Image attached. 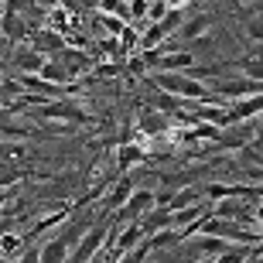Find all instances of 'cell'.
<instances>
[{
    "label": "cell",
    "instance_id": "d6a6232c",
    "mask_svg": "<svg viewBox=\"0 0 263 263\" xmlns=\"http://www.w3.org/2000/svg\"><path fill=\"white\" fill-rule=\"evenodd\" d=\"M0 263H4V260H0Z\"/></svg>",
    "mask_w": 263,
    "mask_h": 263
},
{
    "label": "cell",
    "instance_id": "3957f363",
    "mask_svg": "<svg viewBox=\"0 0 263 263\" xmlns=\"http://www.w3.org/2000/svg\"><path fill=\"white\" fill-rule=\"evenodd\" d=\"M38 120H59L65 127H82V123H92V113H86L79 99H55V103L38 106Z\"/></svg>",
    "mask_w": 263,
    "mask_h": 263
},
{
    "label": "cell",
    "instance_id": "44dd1931",
    "mask_svg": "<svg viewBox=\"0 0 263 263\" xmlns=\"http://www.w3.org/2000/svg\"><path fill=\"white\" fill-rule=\"evenodd\" d=\"M154 106H157V113H178V117H181V106H185V103H181V99L178 96H167V92H161V89H157V99H154Z\"/></svg>",
    "mask_w": 263,
    "mask_h": 263
},
{
    "label": "cell",
    "instance_id": "277c9868",
    "mask_svg": "<svg viewBox=\"0 0 263 263\" xmlns=\"http://www.w3.org/2000/svg\"><path fill=\"white\" fill-rule=\"evenodd\" d=\"M151 209H154V195H151L147 188H137L134 195H130V202L123 205V209H120L117 215H113V222H117V226H130V222H140V219H144V215L151 212Z\"/></svg>",
    "mask_w": 263,
    "mask_h": 263
},
{
    "label": "cell",
    "instance_id": "8992f818",
    "mask_svg": "<svg viewBox=\"0 0 263 263\" xmlns=\"http://www.w3.org/2000/svg\"><path fill=\"white\" fill-rule=\"evenodd\" d=\"M31 48H38L45 59H55L59 51H65V34L55 28H38L31 31Z\"/></svg>",
    "mask_w": 263,
    "mask_h": 263
},
{
    "label": "cell",
    "instance_id": "e0dca14e",
    "mask_svg": "<svg viewBox=\"0 0 263 263\" xmlns=\"http://www.w3.org/2000/svg\"><path fill=\"white\" fill-rule=\"evenodd\" d=\"M144 157H147V151L140 144H120L117 147V167H120V171H130V167L140 164Z\"/></svg>",
    "mask_w": 263,
    "mask_h": 263
},
{
    "label": "cell",
    "instance_id": "ba28073f",
    "mask_svg": "<svg viewBox=\"0 0 263 263\" xmlns=\"http://www.w3.org/2000/svg\"><path fill=\"white\" fill-rule=\"evenodd\" d=\"M0 38H7L10 45H21L24 38H31L28 21L21 14H10V10H0Z\"/></svg>",
    "mask_w": 263,
    "mask_h": 263
},
{
    "label": "cell",
    "instance_id": "30bf717a",
    "mask_svg": "<svg viewBox=\"0 0 263 263\" xmlns=\"http://www.w3.org/2000/svg\"><path fill=\"white\" fill-rule=\"evenodd\" d=\"M212 21H215L212 14H195V17H188L185 24H181V31H178L175 38H178V41H181V45H185V48H188V45H192V41L205 38V31L212 28Z\"/></svg>",
    "mask_w": 263,
    "mask_h": 263
},
{
    "label": "cell",
    "instance_id": "1f68e13d",
    "mask_svg": "<svg viewBox=\"0 0 263 263\" xmlns=\"http://www.w3.org/2000/svg\"><path fill=\"white\" fill-rule=\"evenodd\" d=\"M0 260H4V253H0Z\"/></svg>",
    "mask_w": 263,
    "mask_h": 263
},
{
    "label": "cell",
    "instance_id": "6da1fadb",
    "mask_svg": "<svg viewBox=\"0 0 263 263\" xmlns=\"http://www.w3.org/2000/svg\"><path fill=\"white\" fill-rule=\"evenodd\" d=\"M109 236H113V215H99L96 226H92V229L79 239V246L72 250L68 263H92L109 246Z\"/></svg>",
    "mask_w": 263,
    "mask_h": 263
},
{
    "label": "cell",
    "instance_id": "7402d4cb",
    "mask_svg": "<svg viewBox=\"0 0 263 263\" xmlns=\"http://www.w3.org/2000/svg\"><path fill=\"white\" fill-rule=\"evenodd\" d=\"M243 31H246V38H250V41L263 45V10H256V14H250V17H246Z\"/></svg>",
    "mask_w": 263,
    "mask_h": 263
},
{
    "label": "cell",
    "instance_id": "83f0119b",
    "mask_svg": "<svg viewBox=\"0 0 263 263\" xmlns=\"http://www.w3.org/2000/svg\"><path fill=\"white\" fill-rule=\"evenodd\" d=\"M127 72H130V76H144V72H147L144 55H134V59H127Z\"/></svg>",
    "mask_w": 263,
    "mask_h": 263
},
{
    "label": "cell",
    "instance_id": "f546056e",
    "mask_svg": "<svg viewBox=\"0 0 263 263\" xmlns=\"http://www.w3.org/2000/svg\"><path fill=\"white\" fill-rule=\"evenodd\" d=\"M250 175H253V178H263V164L260 167H250Z\"/></svg>",
    "mask_w": 263,
    "mask_h": 263
},
{
    "label": "cell",
    "instance_id": "7c38bea8",
    "mask_svg": "<svg viewBox=\"0 0 263 263\" xmlns=\"http://www.w3.org/2000/svg\"><path fill=\"white\" fill-rule=\"evenodd\" d=\"M140 229H144V236H157L164 229H175V215H171V209H151L140 219Z\"/></svg>",
    "mask_w": 263,
    "mask_h": 263
},
{
    "label": "cell",
    "instance_id": "f1b7e54d",
    "mask_svg": "<svg viewBox=\"0 0 263 263\" xmlns=\"http://www.w3.org/2000/svg\"><path fill=\"white\" fill-rule=\"evenodd\" d=\"M188 4H192V0H167V7H171V10H185Z\"/></svg>",
    "mask_w": 263,
    "mask_h": 263
},
{
    "label": "cell",
    "instance_id": "d6986e66",
    "mask_svg": "<svg viewBox=\"0 0 263 263\" xmlns=\"http://www.w3.org/2000/svg\"><path fill=\"white\" fill-rule=\"evenodd\" d=\"M38 76L45 79V82H51V86H59V89H65L68 82H72V76H68V72H65V68H62V65H59L55 59H48V62H45Z\"/></svg>",
    "mask_w": 263,
    "mask_h": 263
},
{
    "label": "cell",
    "instance_id": "9a60e30c",
    "mask_svg": "<svg viewBox=\"0 0 263 263\" xmlns=\"http://www.w3.org/2000/svg\"><path fill=\"white\" fill-rule=\"evenodd\" d=\"M137 127H140V134H147V137H161V134H167V117L157 113V109H140Z\"/></svg>",
    "mask_w": 263,
    "mask_h": 263
},
{
    "label": "cell",
    "instance_id": "4316f807",
    "mask_svg": "<svg viewBox=\"0 0 263 263\" xmlns=\"http://www.w3.org/2000/svg\"><path fill=\"white\" fill-rule=\"evenodd\" d=\"M31 4L34 0H4V10H10V14H28Z\"/></svg>",
    "mask_w": 263,
    "mask_h": 263
},
{
    "label": "cell",
    "instance_id": "2e32d148",
    "mask_svg": "<svg viewBox=\"0 0 263 263\" xmlns=\"http://www.w3.org/2000/svg\"><path fill=\"white\" fill-rule=\"evenodd\" d=\"M212 215H219V219H250V209H246L239 198H222V202L212 205Z\"/></svg>",
    "mask_w": 263,
    "mask_h": 263
},
{
    "label": "cell",
    "instance_id": "4dcf8cb0",
    "mask_svg": "<svg viewBox=\"0 0 263 263\" xmlns=\"http://www.w3.org/2000/svg\"><path fill=\"white\" fill-rule=\"evenodd\" d=\"M195 263H209V260H195Z\"/></svg>",
    "mask_w": 263,
    "mask_h": 263
},
{
    "label": "cell",
    "instance_id": "603a6c76",
    "mask_svg": "<svg viewBox=\"0 0 263 263\" xmlns=\"http://www.w3.org/2000/svg\"><path fill=\"white\" fill-rule=\"evenodd\" d=\"M99 14H113V17H123L130 21V10H127V0H96Z\"/></svg>",
    "mask_w": 263,
    "mask_h": 263
},
{
    "label": "cell",
    "instance_id": "ac0fdd59",
    "mask_svg": "<svg viewBox=\"0 0 263 263\" xmlns=\"http://www.w3.org/2000/svg\"><path fill=\"white\" fill-rule=\"evenodd\" d=\"M233 68H239V76H250L256 82H263V55H243V59L229 62Z\"/></svg>",
    "mask_w": 263,
    "mask_h": 263
},
{
    "label": "cell",
    "instance_id": "ffe728a7",
    "mask_svg": "<svg viewBox=\"0 0 263 263\" xmlns=\"http://www.w3.org/2000/svg\"><path fill=\"white\" fill-rule=\"evenodd\" d=\"M202 188H181V192H175V195H171V205H167V209H171V212H181V209H192V205H198L202 202Z\"/></svg>",
    "mask_w": 263,
    "mask_h": 263
},
{
    "label": "cell",
    "instance_id": "5b68a950",
    "mask_svg": "<svg viewBox=\"0 0 263 263\" xmlns=\"http://www.w3.org/2000/svg\"><path fill=\"white\" fill-rule=\"evenodd\" d=\"M134 192H137V185H134V178H130V175L117 178V181L106 188V195H103V209H99V215H117L120 209L130 202Z\"/></svg>",
    "mask_w": 263,
    "mask_h": 263
},
{
    "label": "cell",
    "instance_id": "8fae6325",
    "mask_svg": "<svg viewBox=\"0 0 263 263\" xmlns=\"http://www.w3.org/2000/svg\"><path fill=\"white\" fill-rule=\"evenodd\" d=\"M72 250L76 246L68 243L65 236H51L48 243H41V263H68V256H72Z\"/></svg>",
    "mask_w": 263,
    "mask_h": 263
},
{
    "label": "cell",
    "instance_id": "5bb4252c",
    "mask_svg": "<svg viewBox=\"0 0 263 263\" xmlns=\"http://www.w3.org/2000/svg\"><path fill=\"white\" fill-rule=\"evenodd\" d=\"M229 246H233V243H226V239H219V236H198V239H192V243H188V250H192L195 256H205V260H209V256H215V260H219Z\"/></svg>",
    "mask_w": 263,
    "mask_h": 263
},
{
    "label": "cell",
    "instance_id": "9c48e42d",
    "mask_svg": "<svg viewBox=\"0 0 263 263\" xmlns=\"http://www.w3.org/2000/svg\"><path fill=\"white\" fill-rule=\"evenodd\" d=\"M55 62H59V65L65 68L72 79L82 76L86 68H92V55H89V51H82V48H65V51H59V55H55Z\"/></svg>",
    "mask_w": 263,
    "mask_h": 263
},
{
    "label": "cell",
    "instance_id": "cb8c5ba5",
    "mask_svg": "<svg viewBox=\"0 0 263 263\" xmlns=\"http://www.w3.org/2000/svg\"><path fill=\"white\" fill-rule=\"evenodd\" d=\"M250 256H253L250 246H229V250H226L215 263H250Z\"/></svg>",
    "mask_w": 263,
    "mask_h": 263
},
{
    "label": "cell",
    "instance_id": "d4e9b609",
    "mask_svg": "<svg viewBox=\"0 0 263 263\" xmlns=\"http://www.w3.org/2000/svg\"><path fill=\"white\" fill-rule=\"evenodd\" d=\"M127 10H130V17L147 21V14H151V0H127Z\"/></svg>",
    "mask_w": 263,
    "mask_h": 263
},
{
    "label": "cell",
    "instance_id": "52a82bcc",
    "mask_svg": "<svg viewBox=\"0 0 263 263\" xmlns=\"http://www.w3.org/2000/svg\"><path fill=\"white\" fill-rule=\"evenodd\" d=\"M45 62H48V59H45L38 48H31V45H17L14 55H10V65L17 68L21 76H38Z\"/></svg>",
    "mask_w": 263,
    "mask_h": 263
},
{
    "label": "cell",
    "instance_id": "484cf974",
    "mask_svg": "<svg viewBox=\"0 0 263 263\" xmlns=\"http://www.w3.org/2000/svg\"><path fill=\"white\" fill-rule=\"evenodd\" d=\"M17 263H41V246H38V243L24 246V253L17 256Z\"/></svg>",
    "mask_w": 263,
    "mask_h": 263
},
{
    "label": "cell",
    "instance_id": "7a4b0ae2",
    "mask_svg": "<svg viewBox=\"0 0 263 263\" xmlns=\"http://www.w3.org/2000/svg\"><path fill=\"white\" fill-rule=\"evenodd\" d=\"M205 86L212 89L226 106H233V103H239V99H250V96H260L263 92V82H256V79H250V76H229V79H215V82L209 79Z\"/></svg>",
    "mask_w": 263,
    "mask_h": 263
},
{
    "label": "cell",
    "instance_id": "4fadbf2b",
    "mask_svg": "<svg viewBox=\"0 0 263 263\" xmlns=\"http://www.w3.org/2000/svg\"><path fill=\"white\" fill-rule=\"evenodd\" d=\"M250 123H253V120H250ZM250 123L222 127V130H219V144H226V147H246L256 137V127H250Z\"/></svg>",
    "mask_w": 263,
    "mask_h": 263
}]
</instances>
